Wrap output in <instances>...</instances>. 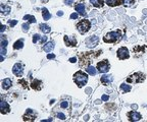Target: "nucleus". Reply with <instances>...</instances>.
<instances>
[{"instance_id": "nucleus-1", "label": "nucleus", "mask_w": 147, "mask_h": 122, "mask_svg": "<svg viewBox=\"0 0 147 122\" xmlns=\"http://www.w3.org/2000/svg\"><path fill=\"white\" fill-rule=\"evenodd\" d=\"M101 53V51H97V52H86L80 55V66L84 67V66H89L90 63L92 62V60L95 59L97 56H99Z\"/></svg>"}, {"instance_id": "nucleus-2", "label": "nucleus", "mask_w": 147, "mask_h": 122, "mask_svg": "<svg viewBox=\"0 0 147 122\" xmlns=\"http://www.w3.org/2000/svg\"><path fill=\"white\" fill-rule=\"evenodd\" d=\"M74 82H76V84L79 86V88H82L83 86H85L88 82V76L86 73H84L83 71H78L75 73L74 75Z\"/></svg>"}, {"instance_id": "nucleus-3", "label": "nucleus", "mask_w": 147, "mask_h": 122, "mask_svg": "<svg viewBox=\"0 0 147 122\" xmlns=\"http://www.w3.org/2000/svg\"><path fill=\"white\" fill-rule=\"evenodd\" d=\"M121 36L122 35H121L120 30H116V32H109L104 36L103 41L105 43H116L121 39Z\"/></svg>"}, {"instance_id": "nucleus-4", "label": "nucleus", "mask_w": 147, "mask_h": 122, "mask_svg": "<svg viewBox=\"0 0 147 122\" xmlns=\"http://www.w3.org/2000/svg\"><path fill=\"white\" fill-rule=\"evenodd\" d=\"M144 80H145V74H143L142 72H136L130 75L127 78V82L129 84H140L143 82Z\"/></svg>"}, {"instance_id": "nucleus-5", "label": "nucleus", "mask_w": 147, "mask_h": 122, "mask_svg": "<svg viewBox=\"0 0 147 122\" xmlns=\"http://www.w3.org/2000/svg\"><path fill=\"white\" fill-rule=\"evenodd\" d=\"M90 26H91V24H90L89 20H83L77 24V30L81 34H85L90 30Z\"/></svg>"}, {"instance_id": "nucleus-6", "label": "nucleus", "mask_w": 147, "mask_h": 122, "mask_svg": "<svg viewBox=\"0 0 147 122\" xmlns=\"http://www.w3.org/2000/svg\"><path fill=\"white\" fill-rule=\"evenodd\" d=\"M109 63H108V60H102L100 62L97 63V70L100 73H105L109 70Z\"/></svg>"}, {"instance_id": "nucleus-7", "label": "nucleus", "mask_w": 147, "mask_h": 122, "mask_svg": "<svg viewBox=\"0 0 147 122\" xmlns=\"http://www.w3.org/2000/svg\"><path fill=\"white\" fill-rule=\"evenodd\" d=\"M98 43H99V39L96 36L89 37L86 40V46L88 48H94V47H96V46L98 45Z\"/></svg>"}, {"instance_id": "nucleus-8", "label": "nucleus", "mask_w": 147, "mask_h": 122, "mask_svg": "<svg viewBox=\"0 0 147 122\" xmlns=\"http://www.w3.org/2000/svg\"><path fill=\"white\" fill-rule=\"evenodd\" d=\"M117 57H119V59L121 60H125V59H128L130 57V54H129V51L126 47H122L120 48L119 50H117Z\"/></svg>"}, {"instance_id": "nucleus-9", "label": "nucleus", "mask_w": 147, "mask_h": 122, "mask_svg": "<svg viewBox=\"0 0 147 122\" xmlns=\"http://www.w3.org/2000/svg\"><path fill=\"white\" fill-rule=\"evenodd\" d=\"M24 72V65L22 63H17L14 64L13 68H12V73L16 76H22Z\"/></svg>"}, {"instance_id": "nucleus-10", "label": "nucleus", "mask_w": 147, "mask_h": 122, "mask_svg": "<svg viewBox=\"0 0 147 122\" xmlns=\"http://www.w3.org/2000/svg\"><path fill=\"white\" fill-rule=\"evenodd\" d=\"M25 121H34L36 119V114L31 110V109H28L26 114L24 115V118H23Z\"/></svg>"}, {"instance_id": "nucleus-11", "label": "nucleus", "mask_w": 147, "mask_h": 122, "mask_svg": "<svg viewBox=\"0 0 147 122\" xmlns=\"http://www.w3.org/2000/svg\"><path fill=\"white\" fill-rule=\"evenodd\" d=\"M128 117H129V120H130V121H139V120H141V118H142L141 114L138 113V112H135V111L128 113Z\"/></svg>"}, {"instance_id": "nucleus-12", "label": "nucleus", "mask_w": 147, "mask_h": 122, "mask_svg": "<svg viewBox=\"0 0 147 122\" xmlns=\"http://www.w3.org/2000/svg\"><path fill=\"white\" fill-rule=\"evenodd\" d=\"M0 111H1L2 114H7L10 111L9 105L5 101H1V103H0Z\"/></svg>"}, {"instance_id": "nucleus-13", "label": "nucleus", "mask_w": 147, "mask_h": 122, "mask_svg": "<svg viewBox=\"0 0 147 122\" xmlns=\"http://www.w3.org/2000/svg\"><path fill=\"white\" fill-rule=\"evenodd\" d=\"M64 42L66 44V46H69V47H75L77 45V41L75 38H70V37H67L65 36L64 37Z\"/></svg>"}, {"instance_id": "nucleus-14", "label": "nucleus", "mask_w": 147, "mask_h": 122, "mask_svg": "<svg viewBox=\"0 0 147 122\" xmlns=\"http://www.w3.org/2000/svg\"><path fill=\"white\" fill-rule=\"evenodd\" d=\"M100 80H101V82L103 84L104 86H107V84H111V82H112L113 78H112L111 75H106V74H105V75L102 76Z\"/></svg>"}, {"instance_id": "nucleus-15", "label": "nucleus", "mask_w": 147, "mask_h": 122, "mask_svg": "<svg viewBox=\"0 0 147 122\" xmlns=\"http://www.w3.org/2000/svg\"><path fill=\"white\" fill-rule=\"evenodd\" d=\"M31 86H32V88H34V90H40L42 88V82H40V80H34L32 82V84H31Z\"/></svg>"}, {"instance_id": "nucleus-16", "label": "nucleus", "mask_w": 147, "mask_h": 122, "mask_svg": "<svg viewBox=\"0 0 147 122\" xmlns=\"http://www.w3.org/2000/svg\"><path fill=\"white\" fill-rule=\"evenodd\" d=\"M54 49V42H48L46 43L45 45H44V47H43V50L45 51V52H50Z\"/></svg>"}, {"instance_id": "nucleus-17", "label": "nucleus", "mask_w": 147, "mask_h": 122, "mask_svg": "<svg viewBox=\"0 0 147 122\" xmlns=\"http://www.w3.org/2000/svg\"><path fill=\"white\" fill-rule=\"evenodd\" d=\"M75 9L77 12H79L81 15H86V12H85V7H84V4L80 3V4H77L75 6Z\"/></svg>"}, {"instance_id": "nucleus-18", "label": "nucleus", "mask_w": 147, "mask_h": 122, "mask_svg": "<svg viewBox=\"0 0 147 122\" xmlns=\"http://www.w3.org/2000/svg\"><path fill=\"white\" fill-rule=\"evenodd\" d=\"M90 3L96 7V8H99V7H102L103 6V0H90Z\"/></svg>"}, {"instance_id": "nucleus-19", "label": "nucleus", "mask_w": 147, "mask_h": 122, "mask_svg": "<svg viewBox=\"0 0 147 122\" xmlns=\"http://www.w3.org/2000/svg\"><path fill=\"white\" fill-rule=\"evenodd\" d=\"M40 30H42L44 34H49V33L51 32L50 26H48L45 24H40Z\"/></svg>"}, {"instance_id": "nucleus-20", "label": "nucleus", "mask_w": 147, "mask_h": 122, "mask_svg": "<svg viewBox=\"0 0 147 122\" xmlns=\"http://www.w3.org/2000/svg\"><path fill=\"white\" fill-rule=\"evenodd\" d=\"M106 3L108 6H119L121 4V0H106Z\"/></svg>"}, {"instance_id": "nucleus-21", "label": "nucleus", "mask_w": 147, "mask_h": 122, "mask_svg": "<svg viewBox=\"0 0 147 122\" xmlns=\"http://www.w3.org/2000/svg\"><path fill=\"white\" fill-rule=\"evenodd\" d=\"M11 86V80L9 78H5L2 82V88L3 90H8Z\"/></svg>"}, {"instance_id": "nucleus-22", "label": "nucleus", "mask_w": 147, "mask_h": 122, "mask_svg": "<svg viewBox=\"0 0 147 122\" xmlns=\"http://www.w3.org/2000/svg\"><path fill=\"white\" fill-rule=\"evenodd\" d=\"M42 14H43L44 20H50V18H51V14H50V12H48L47 8H43V9H42Z\"/></svg>"}, {"instance_id": "nucleus-23", "label": "nucleus", "mask_w": 147, "mask_h": 122, "mask_svg": "<svg viewBox=\"0 0 147 122\" xmlns=\"http://www.w3.org/2000/svg\"><path fill=\"white\" fill-rule=\"evenodd\" d=\"M23 47H24V43H23L22 40L17 41L16 43H14V45H13V49H14V50H17V49H22Z\"/></svg>"}, {"instance_id": "nucleus-24", "label": "nucleus", "mask_w": 147, "mask_h": 122, "mask_svg": "<svg viewBox=\"0 0 147 122\" xmlns=\"http://www.w3.org/2000/svg\"><path fill=\"white\" fill-rule=\"evenodd\" d=\"M1 12L3 15H6L10 12V7L7 5H1Z\"/></svg>"}, {"instance_id": "nucleus-25", "label": "nucleus", "mask_w": 147, "mask_h": 122, "mask_svg": "<svg viewBox=\"0 0 147 122\" xmlns=\"http://www.w3.org/2000/svg\"><path fill=\"white\" fill-rule=\"evenodd\" d=\"M24 20H28L29 22H31V24L36 22V18L33 16V15H25V16H24Z\"/></svg>"}, {"instance_id": "nucleus-26", "label": "nucleus", "mask_w": 147, "mask_h": 122, "mask_svg": "<svg viewBox=\"0 0 147 122\" xmlns=\"http://www.w3.org/2000/svg\"><path fill=\"white\" fill-rule=\"evenodd\" d=\"M86 71H87L88 73H89L90 75H93V76H94V75L96 74V70H95V68H94L93 66H90V65H89V66H88V67H87Z\"/></svg>"}, {"instance_id": "nucleus-27", "label": "nucleus", "mask_w": 147, "mask_h": 122, "mask_svg": "<svg viewBox=\"0 0 147 122\" xmlns=\"http://www.w3.org/2000/svg\"><path fill=\"white\" fill-rule=\"evenodd\" d=\"M122 2H123V4L125 5V6H132L134 4V2H135V0H122Z\"/></svg>"}, {"instance_id": "nucleus-28", "label": "nucleus", "mask_w": 147, "mask_h": 122, "mask_svg": "<svg viewBox=\"0 0 147 122\" xmlns=\"http://www.w3.org/2000/svg\"><path fill=\"white\" fill-rule=\"evenodd\" d=\"M131 88H132L131 86H128V84H123L121 86V90L124 92V93H128V92L131 90Z\"/></svg>"}, {"instance_id": "nucleus-29", "label": "nucleus", "mask_w": 147, "mask_h": 122, "mask_svg": "<svg viewBox=\"0 0 147 122\" xmlns=\"http://www.w3.org/2000/svg\"><path fill=\"white\" fill-rule=\"evenodd\" d=\"M41 38H42V37H40V35H38V34L34 35V36H33V43H34V44L37 43V41H38V40H41Z\"/></svg>"}, {"instance_id": "nucleus-30", "label": "nucleus", "mask_w": 147, "mask_h": 122, "mask_svg": "<svg viewBox=\"0 0 147 122\" xmlns=\"http://www.w3.org/2000/svg\"><path fill=\"white\" fill-rule=\"evenodd\" d=\"M6 46H7V41L3 38L2 39V42H1V47H2V49H6Z\"/></svg>"}, {"instance_id": "nucleus-31", "label": "nucleus", "mask_w": 147, "mask_h": 122, "mask_svg": "<svg viewBox=\"0 0 147 122\" xmlns=\"http://www.w3.org/2000/svg\"><path fill=\"white\" fill-rule=\"evenodd\" d=\"M60 107H61V108H67V107H68V103L66 102V101H62L61 102V104H60Z\"/></svg>"}, {"instance_id": "nucleus-32", "label": "nucleus", "mask_w": 147, "mask_h": 122, "mask_svg": "<svg viewBox=\"0 0 147 122\" xmlns=\"http://www.w3.org/2000/svg\"><path fill=\"white\" fill-rule=\"evenodd\" d=\"M22 28H23V30H24V32H28V30H29V24H24L22 26Z\"/></svg>"}, {"instance_id": "nucleus-33", "label": "nucleus", "mask_w": 147, "mask_h": 122, "mask_svg": "<svg viewBox=\"0 0 147 122\" xmlns=\"http://www.w3.org/2000/svg\"><path fill=\"white\" fill-rule=\"evenodd\" d=\"M8 24H9L10 26H14L18 24V20H8Z\"/></svg>"}, {"instance_id": "nucleus-34", "label": "nucleus", "mask_w": 147, "mask_h": 122, "mask_svg": "<svg viewBox=\"0 0 147 122\" xmlns=\"http://www.w3.org/2000/svg\"><path fill=\"white\" fill-rule=\"evenodd\" d=\"M57 117L59 118V119H61V120H64V119H65V116H64V114H62V113H58V114H57Z\"/></svg>"}, {"instance_id": "nucleus-35", "label": "nucleus", "mask_w": 147, "mask_h": 122, "mask_svg": "<svg viewBox=\"0 0 147 122\" xmlns=\"http://www.w3.org/2000/svg\"><path fill=\"white\" fill-rule=\"evenodd\" d=\"M19 84H24L23 86H24L25 88H28V86H27V82H25L24 80H20V82H19Z\"/></svg>"}, {"instance_id": "nucleus-36", "label": "nucleus", "mask_w": 147, "mask_h": 122, "mask_svg": "<svg viewBox=\"0 0 147 122\" xmlns=\"http://www.w3.org/2000/svg\"><path fill=\"white\" fill-rule=\"evenodd\" d=\"M64 2H65V4H67V5H71L72 2H74V0H64Z\"/></svg>"}, {"instance_id": "nucleus-37", "label": "nucleus", "mask_w": 147, "mask_h": 122, "mask_svg": "<svg viewBox=\"0 0 147 122\" xmlns=\"http://www.w3.org/2000/svg\"><path fill=\"white\" fill-rule=\"evenodd\" d=\"M77 18H78V14H77V13H72V14L70 15V18H71V20H76Z\"/></svg>"}, {"instance_id": "nucleus-38", "label": "nucleus", "mask_w": 147, "mask_h": 122, "mask_svg": "<svg viewBox=\"0 0 147 122\" xmlns=\"http://www.w3.org/2000/svg\"><path fill=\"white\" fill-rule=\"evenodd\" d=\"M46 41H47V37H43V38H41V40H40L41 44H43V43H45Z\"/></svg>"}, {"instance_id": "nucleus-39", "label": "nucleus", "mask_w": 147, "mask_h": 122, "mask_svg": "<svg viewBox=\"0 0 147 122\" xmlns=\"http://www.w3.org/2000/svg\"><path fill=\"white\" fill-rule=\"evenodd\" d=\"M47 58H48V59H54V58H55V55H54V54H48V55H47Z\"/></svg>"}, {"instance_id": "nucleus-40", "label": "nucleus", "mask_w": 147, "mask_h": 122, "mask_svg": "<svg viewBox=\"0 0 147 122\" xmlns=\"http://www.w3.org/2000/svg\"><path fill=\"white\" fill-rule=\"evenodd\" d=\"M108 99H109L108 96H105V95L102 96V101H108Z\"/></svg>"}, {"instance_id": "nucleus-41", "label": "nucleus", "mask_w": 147, "mask_h": 122, "mask_svg": "<svg viewBox=\"0 0 147 122\" xmlns=\"http://www.w3.org/2000/svg\"><path fill=\"white\" fill-rule=\"evenodd\" d=\"M77 61V58H70L69 59V62H71V63H75Z\"/></svg>"}, {"instance_id": "nucleus-42", "label": "nucleus", "mask_w": 147, "mask_h": 122, "mask_svg": "<svg viewBox=\"0 0 147 122\" xmlns=\"http://www.w3.org/2000/svg\"><path fill=\"white\" fill-rule=\"evenodd\" d=\"M57 15H58V16H62V15H63V12H62V11H58V12H57Z\"/></svg>"}, {"instance_id": "nucleus-43", "label": "nucleus", "mask_w": 147, "mask_h": 122, "mask_svg": "<svg viewBox=\"0 0 147 122\" xmlns=\"http://www.w3.org/2000/svg\"><path fill=\"white\" fill-rule=\"evenodd\" d=\"M0 30H1V32H4V30H5V26H1V28H0Z\"/></svg>"}, {"instance_id": "nucleus-44", "label": "nucleus", "mask_w": 147, "mask_h": 122, "mask_svg": "<svg viewBox=\"0 0 147 122\" xmlns=\"http://www.w3.org/2000/svg\"><path fill=\"white\" fill-rule=\"evenodd\" d=\"M0 60H1V61H3V60H4V58H3V56H1V57H0Z\"/></svg>"}]
</instances>
